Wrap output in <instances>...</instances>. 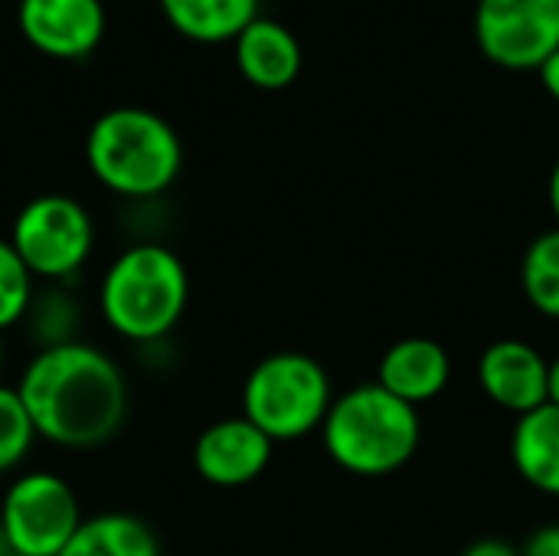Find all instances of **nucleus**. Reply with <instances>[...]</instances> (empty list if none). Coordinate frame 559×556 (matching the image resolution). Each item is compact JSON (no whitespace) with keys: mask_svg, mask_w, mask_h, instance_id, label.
<instances>
[{"mask_svg":"<svg viewBox=\"0 0 559 556\" xmlns=\"http://www.w3.org/2000/svg\"><path fill=\"white\" fill-rule=\"evenodd\" d=\"M511 459L518 475L531 488L559 498V406L544 403L518 416L511 436Z\"/></svg>","mask_w":559,"mask_h":556,"instance_id":"4468645a","label":"nucleus"},{"mask_svg":"<svg viewBox=\"0 0 559 556\" xmlns=\"http://www.w3.org/2000/svg\"><path fill=\"white\" fill-rule=\"evenodd\" d=\"M190 298L187 265L160 242L124 249L105 272L98 288L102 318L124 341L151 344L170 334Z\"/></svg>","mask_w":559,"mask_h":556,"instance_id":"20e7f679","label":"nucleus"},{"mask_svg":"<svg viewBox=\"0 0 559 556\" xmlns=\"http://www.w3.org/2000/svg\"><path fill=\"white\" fill-rule=\"evenodd\" d=\"M321 436L328 456L344 472L383 478L416 456L423 426L416 406L403 403L380 383H364L334 397Z\"/></svg>","mask_w":559,"mask_h":556,"instance_id":"7ed1b4c3","label":"nucleus"},{"mask_svg":"<svg viewBox=\"0 0 559 556\" xmlns=\"http://www.w3.org/2000/svg\"><path fill=\"white\" fill-rule=\"evenodd\" d=\"M16 23L23 39L52 59H82L105 36L102 0H20Z\"/></svg>","mask_w":559,"mask_h":556,"instance_id":"1a4fd4ad","label":"nucleus"},{"mask_svg":"<svg viewBox=\"0 0 559 556\" xmlns=\"http://www.w3.org/2000/svg\"><path fill=\"white\" fill-rule=\"evenodd\" d=\"M167 23L197 43L236 39L255 16L259 0H157Z\"/></svg>","mask_w":559,"mask_h":556,"instance_id":"2eb2a0df","label":"nucleus"},{"mask_svg":"<svg viewBox=\"0 0 559 556\" xmlns=\"http://www.w3.org/2000/svg\"><path fill=\"white\" fill-rule=\"evenodd\" d=\"M95 226L88 210L66 193H43L23 203L10 226V246L33 279H72L92 256Z\"/></svg>","mask_w":559,"mask_h":556,"instance_id":"423d86ee","label":"nucleus"},{"mask_svg":"<svg viewBox=\"0 0 559 556\" xmlns=\"http://www.w3.org/2000/svg\"><path fill=\"white\" fill-rule=\"evenodd\" d=\"M334 403L328 370L298 351H282L259 360L242 387V416L272 442L301 439L324 426Z\"/></svg>","mask_w":559,"mask_h":556,"instance_id":"39448f33","label":"nucleus"},{"mask_svg":"<svg viewBox=\"0 0 559 556\" xmlns=\"http://www.w3.org/2000/svg\"><path fill=\"white\" fill-rule=\"evenodd\" d=\"M272 439L246 416H229L206 426L193 446V469L216 488H242L272 462Z\"/></svg>","mask_w":559,"mask_h":556,"instance_id":"9d476101","label":"nucleus"},{"mask_svg":"<svg viewBox=\"0 0 559 556\" xmlns=\"http://www.w3.org/2000/svg\"><path fill=\"white\" fill-rule=\"evenodd\" d=\"M33 308V272L23 265L10 239H0V331L20 324Z\"/></svg>","mask_w":559,"mask_h":556,"instance_id":"6ab92c4d","label":"nucleus"},{"mask_svg":"<svg viewBox=\"0 0 559 556\" xmlns=\"http://www.w3.org/2000/svg\"><path fill=\"white\" fill-rule=\"evenodd\" d=\"M521 556H559V524H544Z\"/></svg>","mask_w":559,"mask_h":556,"instance_id":"aec40b11","label":"nucleus"},{"mask_svg":"<svg viewBox=\"0 0 559 556\" xmlns=\"http://www.w3.org/2000/svg\"><path fill=\"white\" fill-rule=\"evenodd\" d=\"M36 426L16 393V387H0V475L13 472L36 442Z\"/></svg>","mask_w":559,"mask_h":556,"instance_id":"a211bd4d","label":"nucleus"},{"mask_svg":"<svg viewBox=\"0 0 559 556\" xmlns=\"http://www.w3.org/2000/svg\"><path fill=\"white\" fill-rule=\"evenodd\" d=\"M59 556H160V544L144 521L111 511L85 518Z\"/></svg>","mask_w":559,"mask_h":556,"instance_id":"dca6fc26","label":"nucleus"},{"mask_svg":"<svg viewBox=\"0 0 559 556\" xmlns=\"http://www.w3.org/2000/svg\"><path fill=\"white\" fill-rule=\"evenodd\" d=\"M236 66L246 82L255 88H285L298 79L301 72V43L298 36L272 20V16H255L236 39H233Z\"/></svg>","mask_w":559,"mask_h":556,"instance_id":"f8f14e48","label":"nucleus"},{"mask_svg":"<svg viewBox=\"0 0 559 556\" xmlns=\"http://www.w3.org/2000/svg\"><path fill=\"white\" fill-rule=\"evenodd\" d=\"M92 177L118 197L147 200L164 193L183 167L180 134L151 108L121 105L102 111L85 138Z\"/></svg>","mask_w":559,"mask_h":556,"instance_id":"f03ea898","label":"nucleus"},{"mask_svg":"<svg viewBox=\"0 0 559 556\" xmlns=\"http://www.w3.org/2000/svg\"><path fill=\"white\" fill-rule=\"evenodd\" d=\"M537 72H540L544 88H547V92H550V95L559 102V49L550 56V59H547V62H544V66H540V69H537Z\"/></svg>","mask_w":559,"mask_h":556,"instance_id":"4be33fe9","label":"nucleus"},{"mask_svg":"<svg viewBox=\"0 0 559 556\" xmlns=\"http://www.w3.org/2000/svg\"><path fill=\"white\" fill-rule=\"evenodd\" d=\"M452 377L449 351L432 338H403L380 360V387L400 397L409 406L436 400Z\"/></svg>","mask_w":559,"mask_h":556,"instance_id":"ddd939ff","label":"nucleus"},{"mask_svg":"<svg viewBox=\"0 0 559 556\" xmlns=\"http://www.w3.org/2000/svg\"><path fill=\"white\" fill-rule=\"evenodd\" d=\"M475 39L504 69H540L559 49V0H478Z\"/></svg>","mask_w":559,"mask_h":556,"instance_id":"6e6552de","label":"nucleus"},{"mask_svg":"<svg viewBox=\"0 0 559 556\" xmlns=\"http://www.w3.org/2000/svg\"><path fill=\"white\" fill-rule=\"evenodd\" d=\"M547 197H550V210H554V216H557V223H559V161L554 164V170H550Z\"/></svg>","mask_w":559,"mask_h":556,"instance_id":"5701e85b","label":"nucleus"},{"mask_svg":"<svg viewBox=\"0 0 559 556\" xmlns=\"http://www.w3.org/2000/svg\"><path fill=\"white\" fill-rule=\"evenodd\" d=\"M82 521L79 495L52 472H26L13 478L0 505V534L10 554L59 556Z\"/></svg>","mask_w":559,"mask_h":556,"instance_id":"0eeeda50","label":"nucleus"},{"mask_svg":"<svg viewBox=\"0 0 559 556\" xmlns=\"http://www.w3.org/2000/svg\"><path fill=\"white\" fill-rule=\"evenodd\" d=\"M547 403L559 406V357L550 360V380H547Z\"/></svg>","mask_w":559,"mask_h":556,"instance_id":"b1692460","label":"nucleus"},{"mask_svg":"<svg viewBox=\"0 0 559 556\" xmlns=\"http://www.w3.org/2000/svg\"><path fill=\"white\" fill-rule=\"evenodd\" d=\"M547 380H550V364L527 341H518V338L495 341L478 357V383L485 397L508 413L524 416L544 406Z\"/></svg>","mask_w":559,"mask_h":556,"instance_id":"9b49d317","label":"nucleus"},{"mask_svg":"<svg viewBox=\"0 0 559 556\" xmlns=\"http://www.w3.org/2000/svg\"><path fill=\"white\" fill-rule=\"evenodd\" d=\"M16 393L39 439L59 449L105 446L128 416V383L118 364L92 344H46L23 370Z\"/></svg>","mask_w":559,"mask_h":556,"instance_id":"f257e3e1","label":"nucleus"},{"mask_svg":"<svg viewBox=\"0 0 559 556\" xmlns=\"http://www.w3.org/2000/svg\"><path fill=\"white\" fill-rule=\"evenodd\" d=\"M521 285L527 301L559 321V226L550 233H540L527 252H524V265H521Z\"/></svg>","mask_w":559,"mask_h":556,"instance_id":"f3484780","label":"nucleus"},{"mask_svg":"<svg viewBox=\"0 0 559 556\" xmlns=\"http://www.w3.org/2000/svg\"><path fill=\"white\" fill-rule=\"evenodd\" d=\"M462 556H521V554H518L511 544H504V541H491V537H488V541H475V544H472V547H468Z\"/></svg>","mask_w":559,"mask_h":556,"instance_id":"412c9836","label":"nucleus"},{"mask_svg":"<svg viewBox=\"0 0 559 556\" xmlns=\"http://www.w3.org/2000/svg\"><path fill=\"white\" fill-rule=\"evenodd\" d=\"M7 556H23V554H7Z\"/></svg>","mask_w":559,"mask_h":556,"instance_id":"393cba45","label":"nucleus"}]
</instances>
